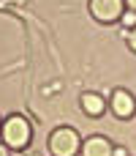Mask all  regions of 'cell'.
Here are the masks:
<instances>
[{
    "label": "cell",
    "instance_id": "6da1fadb",
    "mask_svg": "<svg viewBox=\"0 0 136 156\" xmlns=\"http://www.w3.org/2000/svg\"><path fill=\"white\" fill-rule=\"evenodd\" d=\"M33 140V129L25 115H8L0 126V143L11 151H25Z\"/></svg>",
    "mask_w": 136,
    "mask_h": 156
},
{
    "label": "cell",
    "instance_id": "7a4b0ae2",
    "mask_svg": "<svg viewBox=\"0 0 136 156\" xmlns=\"http://www.w3.org/2000/svg\"><path fill=\"white\" fill-rule=\"evenodd\" d=\"M46 148H49L52 156H76V154H82V137L71 126H57L49 134Z\"/></svg>",
    "mask_w": 136,
    "mask_h": 156
},
{
    "label": "cell",
    "instance_id": "3957f363",
    "mask_svg": "<svg viewBox=\"0 0 136 156\" xmlns=\"http://www.w3.org/2000/svg\"><path fill=\"white\" fill-rule=\"evenodd\" d=\"M87 8H90V16H93L98 25H114V22H120L123 14L128 11V8H125V0H90Z\"/></svg>",
    "mask_w": 136,
    "mask_h": 156
},
{
    "label": "cell",
    "instance_id": "277c9868",
    "mask_svg": "<svg viewBox=\"0 0 136 156\" xmlns=\"http://www.w3.org/2000/svg\"><path fill=\"white\" fill-rule=\"evenodd\" d=\"M109 107H112V112H114L120 121H128V118H134V112H136V99H134L131 90L117 88V90H112V96H109Z\"/></svg>",
    "mask_w": 136,
    "mask_h": 156
},
{
    "label": "cell",
    "instance_id": "5b68a950",
    "mask_svg": "<svg viewBox=\"0 0 136 156\" xmlns=\"http://www.w3.org/2000/svg\"><path fill=\"white\" fill-rule=\"evenodd\" d=\"M79 104H82V112L90 115V118H101L104 110H106V99L101 93H95V90H85L79 96Z\"/></svg>",
    "mask_w": 136,
    "mask_h": 156
},
{
    "label": "cell",
    "instance_id": "8992f818",
    "mask_svg": "<svg viewBox=\"0 0 136 156\" xmlns=\"http://www.w3.org/2000/svg\"><path fill=\"white\" fill-rule=\"evenodd\" d=\"M112 154H114V145L101 134H93L82 143V156H112Z\"/></svg>",
    "mask_w": 136,
    "mask_h": 156
},
{
    "label": "cell",
    "instance_id": "52a82bcc",
    "mask_svg": "<svg viewBox=\"0 0 136 156\" xmlns=\"http://www.w3.org/2000/svg\"><path fill=\"white\" fill-rule=\"evenodd\" d=\"M120 25L128 27V30H134V27H136V11H125L123 19H120Z\"/></svg>",
    "mask_w": 136,
    "mask_h": 156
},
{
    "label": "cell",
    "instance_id": "ba28073f",
    "mask_svg": "<svg viewBox=\"0 0 136 156\" xmlns=\"http://www.w3.org/2000/svg\"><path fill=\"white\" fill-rule=\"evenodd\" d=\"M125 44L131 47V52H136V27H134V30H128V33H125Z\"/></svg>",
    "mask_w": 136,
    "mask_h": 156
},
{
    "label": "cell",
    "instance_id": "9c48e42d",
    "mask_svg": "<svg viewBox=\"0 0 136 156\" xmlns=\"http://www.w3.org/2000/svg\"><path fill=\"white\" fill-rule=\"evenodd\" d=\"M112 156H128V151H125L123 145H117V148H114V154H112Z\"/></svg>",
    "mask_w": 136,
    "mask_h": 156
},
{
    "label": "cell",
    "instance_id": "30bf717a",
    "mask_svg": "<svg viewBox=\"0 0 136 156\" xmlns=\"http://www.w3.org/2000/svg\"><path fill=\"white\" fill-rule=\"evenodd\" d=\"M125 8L128 11H136V0H125Z\"/></svg>",
    "mask_w": 136,
    "mask_h": 156
},
{
    "label": "cell",
    "instance_id": "8fae6325",
    "mask_svg": "<svg viewBox=\"0 0 136 156\" xmlns=\"http://www.w3.org/2000/svg\"><path fill=\"white\" fill-rule=\"evenodd\" d=\"M0 156H11V148H5L3 143H0Z\"/></svg>",
    "mask_w": 136,
    "mask_h": 156
},
{
    "label": "cell",
    "instance_id": "7c38bea8",
    "mask_svg": "<svg viewBox=\"0 0 136 156\" xmlns=\"http://www.w3.org/2000/svg\"><path fill=\"white\" fill-rule=\"evenodd\" d=\"M0 126H3V121H0Z\"/></svg>",
    "mask_w": 136,
    "mask_h": 156
}]
</instances>
